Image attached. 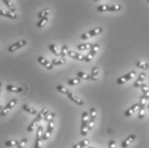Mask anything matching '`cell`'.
I'll use <instances>...</instances> for the list:
<instances>
[{
	"label": "cell",
	"mask_w": 149,
	"mask_h": 148,
	"mask_svg": "<svg viewBox=\"0 0 149 148\" xmlns=\"http://www.w3.org/2000/svg\"><path fill=\"white\" fill-rule=\"evenodd\" d=\"M88 113L87 111L82 112L81 117V134L82 136H85L88 134Z\"/></svg>",
	"instance_id": "cell-1"
},
{
	"label": "cell",
	"mask_w": 149,
	"mask_h": 148,
	"mask_svg": "<svg viewBox=\"0 0 149 148\" xmlns=\"http://www.w3.org/2000/svg\"><path fill=\"white\" fill-rule=\"evenodd\" d=\"M42 136H43V127L42 126H39L37 128V133H36V138H35L34 148H41Z\"/></svg>",
	"instance_id": "cell-2"
},
{
	"label": "cell",
	"mask_w": 149,
	"mask_h": 148,
	"mask_svg": "<svg viewBox=\"0 0 149 148\" xmlns=\"http://www.w3.org/2000/svg\"><path fill=\"white\" fill-rule=\"evenodd\" d=\"M17 103V100H16V99H12L8 104H6L2 110H1V111H0V117H4L5 115H7V113L15 106V104Z\"/></svg>",
	"instance_id": "cell-3"
},
{
	"label": "cell",
	"mask_w": 149,
	"mask_h": 148,
	"mask_svg": "<svg viewBox=\"0 0 149 148\" xmlns=\"http://www.w3.org/2000/svg\"><path fill=\"white\" fill-rule=\"evenodd\" d=\"M54 120H50L48 122V126H47V129L45 133H43V136H42V140H47L49 139V137L51 136V134L53 132L54 129Z\"/></svg>",
	"instance_id": "cell-4"
},
{
	"label": "cell",
	"mask_w": 149,
	"mask_h": 148,
	"mask_svg": "<svg viewBox=\"0 0 149 148\" xmlns=\"http://www.w3.org/2000/svg\"><path fill=\"white\" fill-rule=\"evenodd\" d=\"M102 31H103V29H102V28H100V27L95 28L90 30V31L87 32V33H84L81 35V39H82V40H88V38H91V37H93V36H95V35H97V34L102 33Z\"/></svg>",
	"instance_id": "cell-5"
},
{
	"label": "cell",
	"mask_w": 149,
	"mask_h": 148,
	"mask_svg": "<svg viewBox=\"0 0 149 148\" xmlns=\"http://www.w3.org/2000/svg\"><path fill=\"white\" fill-rule=\"evenodd\" d=\"M99 49H100V44H93V47L91 48L89 53L85 57V59H84V61H85V62H87V63H89V62H91V61L93 60V57L96 55V53H97V51H99Z\"/></svg>",
	"instance_id": "cell-6"
},
{
	"label": "cell",
	"mask_w": 149,
	"mask_h": 148,
	"mask_svg": "<svg viewBox=\"0 0 149 148\" xmlns=\"http://www.w3.org/2000/svg\"><path fill=\"white\" fill-rule=\"evenodd\" d=\"M96 116H97L96 109L95 108H91L90 109V117H88V131L91 130L93 129V127Z\"/></svg>",
	"instance_id": "cell-7"
},
{
	"label": "cell",
	"mask_w": 149,
	"mask_h": 148,
	"mask_svg": "<svg viewBox=\"0 0 149 148\" xmlns=\"http://www.w3.org/2000/svg\"><path fill=\"white\" fill-rule=\"evenodd\" d=\"M135 71H130V73H128L127 74H125V75H123V76H122V77H120L118 78V80H117V83L118 84H119V85H122V84H123V83H125L126 81H130L131 79H133L134 77V75H135Z\"/></svg>",
	"instance_id": "cell-8"
},
{
	"label": "cell",
	"mask_w": 149,
	"mask_h": 148,
	"mask_svg": "<svg viewBox=\"0 0 149 148\" xmlns=\"http://www.w3.org/2000/svg\"><path fill=\"white\" fill-rule=\"evenodd\" d=\"M26 44H27V41H26L25 40H19L18 42L14 43L13 44L10 45V46H9V48H8V51H10V52L15 51L16 50H18V49H20V48H22V47H23V46H24Z\"/></svg>",
	"instance_id": "cell-9"
},
{
	"label": "cell",
	"mask_w": 149,
	"mask_h": 148,
	"mask_svg": "<svg viewBox=\"0 0 149 148\" xmlns=\"http://www.w3.org/2000/svg\"><path fill=\"white\" fill-rule=\"evenodd\" d=\"M68 97H69V99L71 100V101H73L74 103H75L76 104H78V105H83L84 104V102H83V100L82 99H81L80 98H78L74 93L73 92H69L68 94Z\"/></svg>",
	"instance_id": "cell-10"
},
{
	"label": "cell",
	"mask_w": 149,
	"mask_h": 148,
	"mask_svg": "<svg viewBox=\"0 0 149 148\" xmlns=\"http://www.w3.org/2000/svg\"><path fill=\"white\" fill-rule=\"evenodd\" d=\"M67 55L71 58H74V59L78 60V61H84L85 59V57L81 54H79L75 51H68V53Z\"/></svg>",
	"instance_id": "cell-11"
},
{
	"label": "cell",
	"mask_w": 149,
	"mask_h": 148,
	"mask_svg": "<svg viewBox=\"0 0 149 148\" xmlns=\"http://www.w3.org/2000/svg\"><path fill=\"white\" fill-rule=\"evenodd\" d=\"M135 135L134 134H130L129 137H127L123 142H122V147L123 148H126V147H128L133 141H134V140H135Z\"/></svg>",
	"instance_id": "cell-12"
},
{
	"label": "cell",
	"mask_w": 149,
	"mask_h": 148,
	"mask_svg": "<svg viewBox=\"0 0 149 148\" xmlns=\"http://www.w3.org/2000/svg\"><path fill=\"white\" fill-rule=\"evenodd\" d=\"M38 62H39L41 65H43L44 67H45L47 69H53V65H52L48 60H46L45 58H43V57H39Z\"/></svg>",
	"instance_id": "cell-13"
},
{
	"label": "cell",
	"mask_w": 149,
	"mask_h": 148,
	"mask_svg": "<svg viewBox=\"0 0 149 148\" xmlns=\"http://www.w3.org/2000/svg\"><path fill=\"white\" fill-rule=\"evenodd\" d=\"M139 108H140V106H139V104H133L130 109H128V110L124 112V116H125V117H130V116H132L134 112H136V111L139 110Z\"/></svg>",
	"instance_id": "cell-14"
},
{
	"label": "cell",
	"mask_w": 149,
	"mask_h": 148,
	"mask_svg": "<svg viewBox=\"0 0 149 148\" xmlns=\"http://www.w3.org/2000/svg\"><path fill=\"white\" fill-rule=\"evenodd\" d=\"M0 15L3 16V17L10 18V19H16L17 18V15L15 13L10 12L9 10H0Z\"/></svg>",
	"instance_id": "cell-15"
},
{
	"label": "cell",
	"mask_w": 149,
	"mask_h": 148,
	"mask_svg": "<svg viewBox=\"0 0 149 148\" xmlns=\"http://www.w3.org/2000/svg\"><path fill=\"white\" fill-rule=\"evenodd\" d=\"M145 79H146V74L145 73H141V74H139L136 81L134 83V88H140L143 84V81H144Z\"/></svg>",
	"instance_id": "cell-16"
},
{
	"label": "cell",
	"mask_w": 149,
	"mask_h": 148,
	"mask_svg": "<svg viewBox=\"0 0 149 148\" xmlns=\"http://www.w3.org/2000/svg\"><path fill=\"white\" fill-rule=\"evenodd\" d=\"M6 90L11 92H22L23 91V88L18 86H13V85H7Z\"/></svg>",
	"instance_id": "cell-17"
},
{
	"label": "cell",
	"mask_w": 149,
	"mask_h": 148,
	"mask_svg": "<svg viewBox=\"0 0 149 148\" xmlns=\"http://www.w3.org/2000/svg\"><path fill=\"white\" fill-rule=\"evenodd\" d=\"M99 74H100V70L98 67H93V69H92V73L90 75V80L92 81H96L99 77Z\"/></svg>",
	"instance_id": "cell-18"
},
{
	"label": "cell",
	"mask_w": 149,
	"mask_h": 148,
	"mask_svg": "<svg viewBox=\"0 0 149 148\" xmlns=\"http://www.w3.org/2000/svg\"><path fill=\"white\" fill-rule=\"evenodd\" d=\"M22 109L25 111H27L28 113H30L32 115H37V110L34 108H33L32 106H29V104H23L22 105Z\"/></svg>",
	"instance_id": "cell-19"
},
{
	"label": "cell",
	"mask_w": 149,
	"mask_h": 148,
	"mask_svg": "<svg viewBox=\"0 0 149 148\" xmlns=\"http://www.w3.org/2000/svg\"><path fill=\"white\" fill-rule=\"evenodd\" d=\"M49 112V109L48 108H44L40 113H38V115H37V117L36 119L40 122V121H41V120H43L44 117H45V115L47 114Z\"/></svg>",
	"instance_id": "cell-20"
},
{
	"label": "cell",
	"mask_w": 149,
	"mask_h": 148,
	"mask_svg": "<svg viewBox=\"0 0 149 148\" xmlns=\"http://www.w3.org/2000/svg\"><path fill=\"white\" fill-rule=\"evenodd\" d=\"M89 144V140H83L81 141H80L79 143L75 144L74 146H73L72 148H83L85 147H87Z\"/></svg>",
	"instance_id": "cell-21"
},
{
	"label": "cell",
	"mask_w": 149,
	"mask_h": 148,
	"mask_svg": "<svg viewBox=\"0 0 149 148\" xmlns=\"http://www.w3.org/2000/svg\"><path fill=\"white\" fill-rule=\"evenodd\" d=\"M3 3H5V5L9 8V11L13 12V13H15V8L11 1H10V0H3Z\"/></svg>",
	"instance_id": "cell-22"
},
{
	"label": "cell",
	"mask_w": 149,
	"mask_h": 148,
	"mask_svg": "<svg viewBox=\"0 0 149 148\" xmlns=\"http://www.w3.org/2000/svg\"><path fill=\"white\" fill-rule=\"evenodd\" d=\"M122 9L120 4H108V11H119Z\"/></svg>",
	"instance_id": "cell-23"
},
{
	"label": "cell",
	"mask_w": 149,
	"mask_h": 148,
	"mask_svg": "<svg viewBox=\"0 0 149 148\" xmlns=\"http://www.w3.org/2000/svg\"><path fill=\"white\" fill-rule=\"evenodd\" d=\"M93 47V44L91 43H86V44H81L77 45V49L79 51H85V50H88Z\"/></svg>",
	"instance_id": "cell-24"
},
{
	"label": "cell",
	"mask_w": 149,
	"mask_h": 148,
	"mask_svg": "<svg viewBox=\"0 0 149 148\" xmlns=\"http://www.w3.org/2000/svg\"><path fill=\"white\" fill-rule=\"evenodd\" d=\"M19 144V141L18 140H6L4 145L7 147H17Z\"/></svg>",
	"instance_id": "cell-25"
},
{
	"label": "cell",
	"mask_w": 149,
	"mask_h": 148,
	"mask_svg": "<svg viewBox=\"0 0 149 148\" xmlns=\"http://www.w3.org/2000/svg\"><path fill=\"white\" fill-rule=\"evenodd\" d=\"M51 13V10H50V9H48V8H46V9H44V10H42L39 14H38V17L39 18H44V17H47L48 15Z\"/></svg>",
	"instance_id": "cell-26"
},
{
	"label": "cell",
	"mask_w": 149,
	"mask_h": 148,
	"mask_svg": "<svg viewBox=\"0 0 149 148\" xmlns=\"http://www.w3.org/2000/svg\"><path fill=\"white\" fill-rule=\"evenodd\" d=\"M49 49L51 50V51L53 52V54H55L56 56H59L60 52L58 51V46L55 44H49Z\"/></svg>",
	"instance_id": "cell-27"
},
{
	"label": "cell",
	"mask_w": 149,
	"mask_h": 148,
	"mask_svg": "<svg viewBox=\"0 0 149 148\" xmlns=\"http://www.w3.org/2000/svg\"><path fill=\"white\" fill-rule=\"evenodd\" d=\"M136 66H137L138 68H141V69H148L149 68L148 63H145V62H142V61L137 62Z\"/></svg>",
	"instance_id": "cell-28"
},
{
	"label": "cell",
	"mask_w": 149,
	"mask_h": 148,
	"mask_svg": "<svg viewBox=\"0 0 149 148\" xmlns=\"http://www.w3.org/2000/svg\"><path fill=\"white\" fill-rule=\"evenodd\" d=\"M47 22H48V17H44V18H41L38 22H37V24H36V26L38 27V28H43L44 26H45V24L47 23Z\"/></svg>",
	"instance_id": "cell-29"
},
{
	"label": "cell",
	"mask_w": 149,
	"mask_h": 148,
	"mask_svg": "<svg viewBox=\"0 0 149 148\" xmlns=\"http://www.w3.org/2000/svg\"><path fill=\"white\" fill-rule=\"evenodd\" d=\"M39 123V121L37 120V119L35 118L32 122H31V124H30L29 126V128H28V131L29 132H33V129H35V127H37V124Z\"/></svg>",
	"instance_id": "cell-30"
},
{
	"label": "cell",
	"mask_w": 149,
	"mask_h": 148,
	"mask_svg": "<svg viewBox=\"0 0 149 148\" xmlns=\"http://www.w3.org/2000/svg\"><path fill=\"white\" fill-rule=\"evenodd\" d=\"M148 99H149V96H144V95H142V96L140 98V104H139V106H140V107H141V106L146 107L147 101H148Z\"/></svg>",
	"instance_id": "cell-31"
},
{
	"label": "cell",
	"mask_w": 149,
	"mask_h": 148,
	"mask_svg": "<svg viewBox=\"0 0 149 148\" xmlns=\"http://www.w3.org/2000/svg\"><path fill=\"white\" fill-rule=\"evenodd\" d=\"M77 75H78V78L79 79H83V80H90V75L85 72H82V71H79L77 73Z\"/></svg>",
	"instance_id": "cell-32"
},
{
	"label": "cell",
	"mask_w": 149,
	"mask_h": 148,
	"mask_svg": "<svg viewBox=\"0 0 149 148\" xmlns=\"http://www.w3.org/2000/svg\"><path fill=\"white\" fill-rule=\"evenodd\" d=\"M65 63V60L63 58H54L52 61V64L54 65H63Z\"/></svg>",
	"instance_id": "cell-33"
},
{
	"label": "cell",
	"mask_w": 149,
	"mask_h": 148,
	"mask_svg": "<svg viewBox=\"0 0 149 148\" xmlns=\"http://www.w3.org/2000/svg\"><path fill=\"white\" fill-rule=\"evenodd\" d=\"M141 91H142L144 96H149V88L147 84H144V83H143V84L141 86Z\"/></svg>",
	"instance_id": "cell-34"
},
{
	"label": "cell",
	"mask_w": 149,
	"mask_h": 148,
	"mask_svg": "<svg viewBox=\"0 0 149 148\" xmlns=\"http://www.w3.org/2000/svg\"><path fill=\"white\" fill-rule=\"evenodd\" d=\"M57 90L61 92V93H63V94H68L69 92H70V91L68 90V89L66 88H64L63 86H62V85H58V86H57Z\"/></svg>",
	"instance_id": "cell-35"
},
{
	"label": "cell",
	"mask_w": 149,
	"mask_h": 148,
	"mask_svg": "<svg viewBox=\"0 0 149 148\" xmlns=\"http://www.w3.org/2000/svg\"><path fill=\"white\" fill-rule=\"evenodd\" d=\"M81 82V79L79 78H74V79H70L69 81H68V84L70 86H76L77 84H79Z\"/></svg>",
	"instance_id": "cell-36"
},
{
	"label": "cell",
	"mask_w": 149,
	"mask_h": 148,
	"mask_svg": "<svg viewBox=\"0 0 149 148\" xmlns=\"http://www.w3.org/2000/svg\"><path fill=\"white\" fill-rule=\"evenodd\" d=\"M68 46L67 45H63L62 46V50H61V52H60V55L62 56V58H65V56L67 55V53H68Z\"/></svg>",
	"instance_id": "cell-37"
},
{
	"label": "cell",
	"mask_w": 149,
	"mask_h": 148,
	"mask_svg": "<svg viewBox=\"0 0 149 148\" xmlns=\"http://www.w3.org/2000/svg\"><path fill=\"white\" fill-rule=\"evenodd\" d=\"M55 117V113L54 112H48L45 117H44V121L45 122H49L50 120H52V119Z\"/></svg>",
	"instance_id": "cell-38"
},
{
	"label": "cell",
	"mask_w": 149,
	"mask_h": 148,
	"mask_svg": "<svg viewBox=\"0 0 149 148\" xmlns=\"http://www.w3.org/2000/svg\"><path fill=\"white\" fill-rule=\"evenodd\" d=\"M145 107L144 106H141L139 108V115H138V117L139 119H143V117H145Z\"/></svg>",
	"instance_id": "cell-39"
},
{
	"label": "cell",
	"mask_w": 149,
	"mask_h": 148,
	"mask_svg": "<svg viewBox=\"0 0 149 148\" xmlns=\"http://www.w3.org/2000/svg\"><path fill=\"white\" fill-rule=\"evenodd\" d=\"M27 139H22L20 142H19V144H18V146H17V148H24V147L26 146V144H27Z\"/></svg>",
	"instance_id": "cell-40"
},
{
	"label": "cell",
	"mask_w": 149,
	"mask_h": 148,
	"mask_svg": "<svg viewBox=\"0 0 149 148\" xmlns=\"http://www.w3.org/2000/svg\"><path fill=\"white\" fill-rule=\"evenodd\" d=\"M109 148H116V142L115 140H110L109 142Z\"/></svg>",
	"instance_id": "cell-41"
},
{
	"label": "cell",
	"mask_w": 149,
	"mask_h": 148,
	"mask_svg": "<svg viewBox=\"0 0 149 148\" xmlns=\"http://www.w3.org/2000/svg\"><path fill=\"white\" fill-rule=\"evenodd\" d=\"M1 88H2V83L0 82V92H1Z\"/></svg>",
	"instance_id": "cell-42"
},
{
	"label": "cell",
	"mask_w": 149,
	"mask_h": 148,
	"mask_svg": "<svg viewBox=\"0 0 149 148\" xmlns=\"http://www.w3.org/2000/svg\"><path fill=\"white\" fill-rule=\"evenodd\" d=\"M3 109V106L2 105H0V111H1V110Z\"/></svg>",
	"instance_id": "cell-43"
},
{
	"label": "cell",
	"mask_w": 149,
	"mask_h": 148,
	"mask_svg": "<svg viewBox=\"0 0 149 148\" xmlns=\"http://www.w3.org/2000/svg\"><path fill=\"white\" fill-rule=\"evenodd\" d=\"M88 148H95V147H88Z\"/></svg>",
	"instance_id": "cell-44"
}]
</instances>
